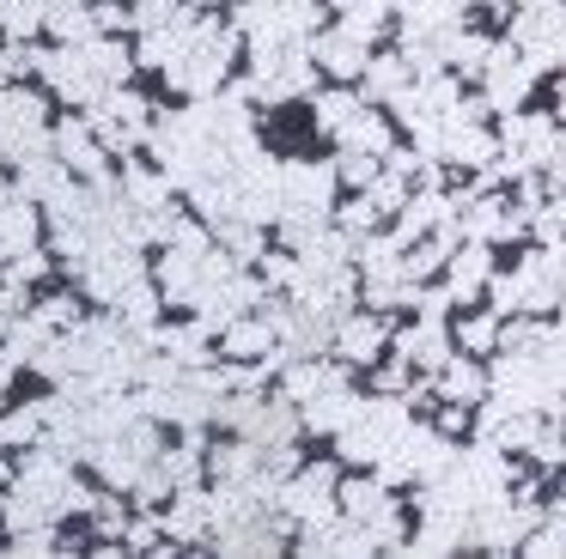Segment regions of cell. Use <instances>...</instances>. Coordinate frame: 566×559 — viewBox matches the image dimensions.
Wrapping results in <instances>:
<instances>
[{"label": "cell", "instance_id": "cell-2", "mask_svg": "<svg viewBox=\"0 0 566 559\" xmlns=\"http://www.w3.org/2000/svg\"><path fill=\"white\" fill-rule=\"evenodd\" d=\"M475 389H481V377L469 371V365H457V371H451V395H475Z\"/></svg>", "mask_w": 566, "mask_h": 559}, {"label": "cell", "instance_id": "cell-4", "mask_svg": "<svg viewBox=\"0 0 566 559\" xmlns=\"http://www.w3.org/2000/svg\"><path fill=\"white\" fill-rule=\"evenodd\" d=\"M554 213H560V231H566V201H560V207H554Z\"/></svg>", "mask_w": 566, "mask_h": 559}, {"label": "cell", "instance_id": "cell-3", "mask_svg": "<svg viewBox=\"0 0 566 559\" xmlns=\"http://www.w3.org/2000/svg\"><path fill=\"white\" fill-rule=\"evenodd\" d=\"M463 340H469V347H488V340H493V323H488V316H475V323L463 328Z\"/></svg>", "mask_w": 566, "mask_h": 559}, {"label": "cell", "instance_id": "cell-1", "mask_svg": "<svg viewBox=\"0 0 566 559\" xmlns=\"http://www.w3.org/2000/svg\"><path fill=\"white\" fill-rule=\"evenodd\" d=\"M481 262H488L481 250H463V255H457V292H475V280H481Z\"/></svg>", "mask_w": 566, "mask_h": 559}]
</instances>
